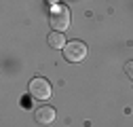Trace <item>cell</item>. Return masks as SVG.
Listing matches in <instances>:
<instances>
[{
  "mask_svg": "<svg viewBox=\"0 0 133 127\" xmlns=\"http://www.w3.org/2000/svg\"><path fill=\"white\" fill-rule=\"evenodd\" d=\"M49 23L55 32H65L70 28V11L63 4H55L49 13Z\"/></svg>",
  "mask_w": 133,
  "mask_h": 127,
  "instance_id": "6da1fadb",
  "label": "cell"
},
{
  "mask_svg": "<svg viewBox=\"0 0 133 127\" xmlns=\"http://www.w3.org/2000/svg\"><path fill=\"white\" fill-rule=\"evenodd\" d=\"M63 57L68 59L70 63H78L87 57V45L85 42H80V40H70V42H65L63 47Z\"/></svg>",
  "mask_w": 133,
  "mask_h": 127,
  "instance_id": "7a4b0ae2",
  "label": "cell"
},
{
  "mask_svg": "<svg viewBox=\"0 0 133 127\" xmlns=\"http://www.w3.org/2000/svg\"><path fill=\"white\" fill-rule=\"evenodd\" d=\"M30 95L34 100H49L51 98V83L46 81V78H32L30 81Z\"/></svg>",
  "mask_w": 133,
  "mask_h": 127,
  "instance_id": "3957f363",
  "label": "cell"
},
{
  "mask_svg": "<svg viewBox=\"0 0 133 127\" xmlns=\"http://www.w3.org/2000/svg\"><path fill=\"white\" fill-rule=\"evenodd\" d=\"M34 121H36L38 125H49V123H53V121H55V108H51V106H40V108H36Z\"/></svg>",
  "mask_w": 133,
  "mask_h": 127,
  "instance_id": "277c9868",
  "label": "cell"
},
{
  "mask_svg": "<svg viewBox=\"0 0 133 127\" xmlns=\"http://www.w3.org/2000/svg\"><path fill=\"white\" fill-rule=\"evenodd\" d=\"M46 40H49V45H51L53 49H63V47H65V38H63V32H51Z\"/></svg>",
  "mask_w": 133,
  "mask_h": 127,
  "instance_id": "5b68a950",
  "label": "cell"
},
{
  "mask_svg": "<svg viewBox=\"0 0 133 127\" xmlns=\"http://www.w3.org/2000/svg\"><path fill=\"white\" fill-rule=\"evenodd\" d=\"M125 74L133 81V61H127V63H125Z\"/></svg>",
  "mask_w": 133,
  "mask_h": 127,
  "instance_id": "8992f818",
  "label": "cell"
},
{
  "mask_svg": "<svg viewBox=\"0 0 133 127\" xmlns=\"http://www.w3.org/2000/svg\"><path fill=\"white\" fill-rule=\"evenodd\" d=\"M49 2H53V4H55V2H57V0H49Z\"/></svg>",
  "mask_w": 133,
  "mask_h": 127,
  "instance_id": "52a82bcc",
  "label": "cell"
}]
</instances>
